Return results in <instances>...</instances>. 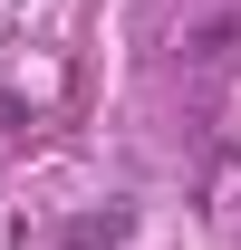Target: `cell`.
<instances>
[{
  "instance_id": "6da1fadb",
  "label": "cell",
  "mask_w": 241,
  "mask_h": 250,
  "mask_svg": "<svg viewBox=\"0 0 241 250\" xmlns=\"http://www.w3.org/2000/svg\"><path fill=\"white\" fill-rule=\"evenodd\" d=\"M232 48H241V10H222V20H203V29L183 39V67H222Z\"/></svg>"
},
{
  "instance_id": "7a4b0ae2",
  "label": "cell",
  "mask_w": 241,
  "mask_h": 250,
  "mask_svg": "<svg viewBox=\"0 0 241 250\" xmlns=\"http://www.w3.org/2000/svg\"><path fill=\"white\" fill-rule=\"evenodd\" d=\"M125 241V212H87V221H68V250H116Z\"/></svg>"
}]
</instances>
